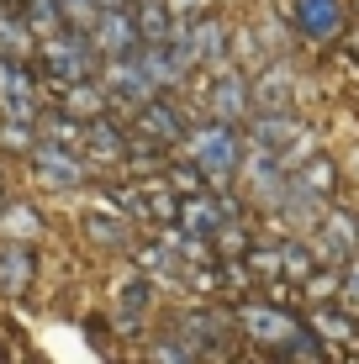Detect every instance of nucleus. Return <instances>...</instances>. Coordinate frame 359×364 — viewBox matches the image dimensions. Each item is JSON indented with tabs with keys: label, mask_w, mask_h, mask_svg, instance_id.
Returning <instances> with one entry per match:
<instances>
[{
	"label": "nucleus",
	"mask_w": 359,
	"mask_h": 364,
	"mask_svg": "<svg viewBox=\"0 0 359 364\" xmlns=\"http://www.w3.org/2000/svg\"><path fill=\"white\" fill-rule=\"evenodd\" d=\"M85 154L101 159V164H117V159H127V137H122L117 122L90 117V122H85Z\"/></svg>",
	"instance_id": "obj_17"
},
{
	"label": "nucleus",
	"mask_w": 359,
	"mask_h": 364,
	"mask_svg": "<svg viewBox=\"0 0 359 364\" xmlns=\"http://www.w3.org/2000/svg\"><path fill=\"white\" fill-rule=\"evenodd\" d=\"M32 143H37L32 122H21V117H0V148H6V154H27Z\"/></svg>",
	"instance_id": "obj_29"
},
{
	"label": "nucleus",
	"mask_w": 359,
	"mask_h": 364,
	"mask_svg": "<svg viewBox=\"0 0 359 364\" xmlns=\"http://www.w3.org/2000/svg\"><path fill=\"white\" fill-rule=\"evenodd\" d=\"M138 132L154 148H175V143H185V132H191V127H185V117H180L175 100H159L154 95V100H143V106H138Z\"/></svg>",
	"instance_id": "obj_10"
},
{
	"label": "nucleus",
	"mask_w": 359,
	"mask_h": 364,
	"mask_svg": "<svg viewBox=\"0 0 359 364\" xmlns=\"http://www.w3.org/2000/svg\"><path fill=\"white\" fill-rule=\"evenodd\" d=\"M32 80L16 69V58H0V95H27Z\"/></svg>",
	"instance_id": "obj_34"
},
{
	"label": "nucleus",
	"mask_w": 359,
	"mask_h": 364,
	"mask_svg": "<svg viewBox=\"0 0 359 364\" xmlns=\"http://www.w3.org/2000/svg\"><path fill=\"white\" fill-rule=\"evenodd\" d=\"M180 37H185V53H191V64L217 69L222 58H227V27H222L217 16H191V27H185Z\"/></svg>",
	"instance_id": "obj_12"
},
{
	"label": "nucleus",
	"mask_w": 359,
	"mask_h": 364,
	"mask_svg": "<svg viewBox=\"0 0 359 364\" xmlns=\"http://www.w3.org/2000/svg\"><path fill=\"white\" fill-rule=\"evenodd\" d=\"M43 132H48V143H58V148H85V127H80V117H69V111H58L53 122L43 117Z\"/></svg>",
	"instance_id": "obj_27"
},
{
	"label": "nucleus",
	"mask_w": 359,
	"mask_h": 364,
	"mask_svg": "<svg viewBox=\"0 0 359 364\" xmlns=\"http://www.w3.org/2000/svg\"><path fill=\"white\" fill-rule=\"evenodd\" d=\"M232 43H238V58H243V64H249V58H259V43H254V32H238Z\"/></svg>",
	"instance_id": "obj_36"
},
{
	"label": "nucleus",
	"mask_w": 359,
	"mask_h": 364,
	"mask_svg": "<svg viewBox=\"0 0 359 364\" xmlns=\"http://www.w3.org/2000/svg\"><path fill=\"white\" fill-rule=\"evenodd\" d=\"M138 259H143V274H148V280H175V269H180V259L169 254L164 243H148Z\"/></svg>",
	"instance_id": "obj_28"
},
{
	"label": "nucleus",
	"mask_w": 359,
	"mask_h": 364,
	"mask_svg": "<svg viewBox=\"0 0 359 364\" xmlns=\"http://www.w3.org/2000/svg\"><path fill=\"white\" fill-rule=\"evenodd\" d=\"M95 43L85 37L80 27H58V32H48L43 37V64H48V74L53 80H64V85H74V80H95Z\"/></svg>",
	"instance_id": "obj_3"
},
{
	"label": "nucleus",
	"mask_w": 359,
	"mask_h": 364,
	"mask_svg": "<svg viewBox=\"0 0 359 364\" xmlns=\"http://www.w3.org/2000/svg\"><path fill=\"white\" fill-rule=\"evenodd\" d=\"M180 333L191 338V348L195 343H222V338H227V317H222V311H191V317L180 322ZM195 354H201V348H195Z\"/></svg>",
	"instance_id": "obj_22"
},
{
	"label": "nucleus",
	"mask_w": 359,
	"mask_h": 364,
	"mask_svg": "<svg viewBox=\"0 0 359 364\" xmlns=\"http://www.w3.org/2000/svg\"><path fill=\"white\" fill-rule=\"evenodd\" d=\"M132 27H138L143 43H164V37L175 32L180 21L169 16V6H164V0H132Z\"/></svg>",
	"instance_id": "obj_19"
},
{
	"label": "nucleus",
	"mask_w": 359,
	"mask_h": 364,
	"mask_svg": "<svg viewBox=\"0 0 359 364\" xmlns=\"http://www.w3.org/2000/svg\"><path fill=\"white\" fill-rule=\"evenodd\" d=\"M301 37H333L343 27V0H296L291 6Z\"/></svg>",
	"instance_id": "obj_16"
},
{
	"label": "nucleus",
	"mask_w": 359,
	"mask_h": 364,
	"mask_svg": "<svg viewBox=\"0 0 359 364\" xmlns=\"http://www.w3.org/2000/svg\"><path fill=\"white\" fill-rule=\"evenodd\" d=\"M32 48V27L27 21H6L0 16V58H21Z\"/></svg>",
	"instance_id": "obj_31"
},
{
	"label": "nucleus",
	"mask_w": 359,
	"mask_h": 364,
	"mask_svg": "<svg viewBox=\"0 0 359 364\" xmlns=\"http://www.w3.org/2000/svg\"><path fill=\"white\" fill-rule=\"evenodd\" d=\"M217 196H222V191H217ZM227 217H238V206H232L227 196L212 200V196L195 191V196H180V217H175V222H180L185 232H195V237H212Z\"/></svg>",
	"instance_id": "obj_11"
},
{
	"label": "nucleus",
	"mask_w": 359,
	"mask_h": 364,
	"mask_svg": "<svg viewBox=\"0 0 359 364\" xmlns=\"http://www.w3.org/2000/svg\"><path fill=\"white\" fill-rule=\"evenodd\" d=\"M169 185H175L180 196H195V191L206 185V174L195 169V164H175V169H169Z\"/></svg>",
	"instance_id": "obj_35"
},
{
	"label": "nucleus",
	"mask_w": 359,
	"mask_h": 364,
	"mask_svg": "<svg viewBox=\"0 0 359 364\" xmlns=\"http://www.w3.org/2000/svg\"><path fill=\"white\" fill-rule=\"evenodd\" d=\"M249 100H254L259 117H264V111H296V74H291V64H269L249 85Z\"/></svg>",
	"instance_id": "obj_14"
},
{
	"label": "nucleus",
	"mask_w": 359,
	"mask_h": 364,
	"mask_svg": "<svg viewBox=\"0 0 359 364\" xmlns=\"http://www.w3.org/2000/svg\"><path fill=\"white\" fill-rule=\"evenodd\" d=\"M206 106H212V117L217 122H243L254 111V100H249V80H243L238 69H222L217 80H212V90H206Z\"/></svg>",
	"instance_id": "obj_13"
},
{
	"label": "nucleus",
	"mask_w": 359,
	"mask_h": 364,
	"mask_svg": "<svg viewBox=\"0 0 359 364\" xmlns=\"http://www.w3.org/2000/svg\"><path fill=\"white\" fill-rule=\"evenodd\" d=\"M27 27H32V37H48V32H58L64 27V11H58V0H27Z\"/></svg>",
	"instance_id": "obj_30"
},
{
	"label": "nucleus",
	"mask_w": 359,
	"mask_h": 364,
	"mask_svg": "<svg viewBox=\"0 0 359 364\" xmlns=\"http://www.w3.org/2000/svg\"><path fill=\"white\" fill-rule=\"evenodd\" d=\"M117 206L127 211L132 222H159V228H169V222L180 217V191L169 180H148V185H117Z\"/></svg>",
	"instance_id": "obj_4"
},
{
	"label": "nucleus",
	"mask_w": 359,
	"mask_h": 364,
	"mask_svg": "<svg viewBox=\"0 0 359 364\" xmlns=\"http://www.w3.org/2000/svg\"><path fill=\"white\" fill-rule=\"evenodd\" d=\"M238 328L254 338V343H264V348H286L296 333H301V322L286 317L280 306H264V301H243L238 306Z\"/></svg>",
	"instance_id": "obj_6"
},
{
	"label": "nucleus",
	"mask_w": 359,
	"mask_h": 364,
	"mask_svg": "<svg viewBox=\"0 0 359 364\" xmlns=\"http://www.w3.org/2000/svg\"><path fill=\"white\" fill-rule=\"evenodd\" d=\"M312 328L328 338V343H359V328H354V317H349V306H333V301H317V311H312Z\"/></svg>",
	"instance_id": "obj_20"
},
{
	"label": "nucleus",
	"mask_w": 359,
	"mask_h": 364,
	"mask_svg": "<svg viewBox=\"0 0 359 364\" xmlns=\"http://www.w3.org/2000/svg\"><path fill=\"white\" fill-rule=\"evenodd\" d=\"M164 6H169V16H175V21H185V16H195L201 0H164Z\"/></svg>",
	"instance_id": "obj_37"
},
{
	"label": "nucleus",
	"mask_w": 359,
	"mask_h": 364,
	"mask_svg": "<svg viewBox=\"0 0 359 364\" xmlns=\"http://www.w3.org/2000/svg\"><path fill=\"white\" fill-rule=\"evenodd\" d=\"M85 237H95V243H122V237H127V217H117V211H85Z\"/></svg>",
	"instance_id": "obj_24"
},
{
	"label": "nucleus",
	"mask_w": 359,
	"mask_h": 364,
	"mask_svg": "<svg viewBox=\"0 0 359 364\" xmlns=\"http://www.w3.org/2000/svg\"><path fill=\"white\" fill-rule=\"evenodd\" d=\"M291 185H301L306 196L328 200V196H333V185H338V169H333V159H323V154H306L301 164L291 169Z\"/></svg>",
	"instance_id": "obj_18"
},
{
	"label": "nucleus",
	"mask_w": 359,
	"mask_h": 364,
	"mask_svg": "<svg viewBox=\"0 0 359 364\" xmlns=\"http://www.w3.org/2000/svg\"><path fill=\"white\" fill-rule=\"evenodd\" d=\"M185 148H191V164L206 174V185L227 191L238 180V159H243V137L232 132V122H206V127L185 132Z\"/></svg>",
	"instance_id": "obj_1"
},
{
	"label": "nucleus",
	"mask_w": 359,
	"mask_h": 364,
	"mask_svg": "<svg viewBox=\"0 0 359 364\" xmlns=\"http://www.w3.org/2000/svg\"><path fill=\"white\" fill-rule=\"evenodd\" d=\"M90 43H95V53L101 58H127V53H138V27H132V11L127 6H111L95 16V27H90Z\"/></svg>",
	"instance_id": "obj_8"
},
{
	"label": "nucleus",
	"mask_w": 359,
	"mask_h": 364,
	"mask_svg": "<svg viewBox=\"0 0 359 364\" xmlns=\"http://www.w3.org/2000/svg\"><path fill=\"white\" fill-rule=\"evenodd\" d=\"M338 301H343L349 311H359V254L338 269Z\"/></svg>",
	"instance_id": "obj_33"
},
{
	"label": "nucleus",
	"mask_w": 359,
	"mask_h": 364,
	"mask_svg": "<svg viewBox=\"0 0 359 364\" xmlns=\"http://www.w3.org/2000/svg\"><path fill=\"white\" fill-rule=\"evenodd\" d=\"M312 269H317V254H312L306 243H286V248H280V280L301 285Z\"/></svg>",
	"instance_id": "obj_23"
},
{
	"label": "nucleus",
	"mask_w": 359,
	"mask_h": 364,
	"mask_svg": "<svg viewBox=\"0 0 359 364\" xmlns=\"http://www.w3.org/2000/svg\"><path fill=\"white\" fill-rule=\"evenodd\" d=\"M27 159H32V180L48 185V191H74V185H85V174H90L74 148H58V143H48V137H37L27 148Z\"/></svg>",
	"instance_id": "obj_5"
},
{
	"label": "nucleus",
	"mask_w": 359,
	"mask_h": 364,
	"mask_svg": "<svg viewBox=\"0 0 359 364\" xmlns=\"http://www.w3.org/2000/svg\"><path fill=\"white\" fill-rule=\"evenodd\" d=\"M58 11H64L69 27L90 32V27H95V16H101V0H58Z\"/></svg>",
	"instance_id": "obj_32"
},
{
	"label": "nucleus",
	"mask_w": 359,
	"mask_h": 364,
	"mask_svg": "<svg viewBox=\"0 0 359 364\" xmlns=\"http://www.w3.org/2000/svg\"><path fill=\"white\" fill-rule=\"evenodd\" d=\"M148 291H154V285H148V274H132L127 285H122V296H117V311L127 322H138L143 311H148Z\"/></svg>",
	"instance_id": "obj_26"
},
{
	"label": "nucleus",
	"mask_w": 359,
	"mask_h": 364,
	"mask_svg": "<svg viewBox=\"0 0 359 364\" xmlns=\"http://www.w3.org/2000/svg\"><path fill=\"white\" fill-rule=\"evenodd\" d=\"M101 90H106V100H122V106H132V111H138L143 100H154V85H148V74H143V64L132 53L127 58H106Z\"/></svg>",
	"instance_id": "obj_7"
},
{
	"label": "nucleus",
	"mask_w": 359,
	"mask_h": 364,
	"mask_svg": "<svg viewBox=\"0 0 359 364\" xmlns=\"http://www.w3.org/2000/svg\"><path fill=\"white\" fill-rule=\"evenodd\" d=\"M254 148H264V154L291 174L306 154H312V127L296 122L291 111H264V117L254 122Z\"/></svg>",
	"instance_id": "obj_2"
},
{
	"label": "nucleus",
	"mask_w": 359,
	"mask_h": 364,
	"mask_svg": "<svg viewBox=\"0 0 359 364\" xmlns=\"http://www.w3.org/2000/svg\"><path fill=\"white\" fill-rule=\"evenodd\" d=\"M27 280H32V259L21 254V248H6V254H0V285L16 296V291H27Z\"/></svg>",
	"instance_id": "obj_25"
},
{
	"label": "nucleus",
	"mask_w": 359,
	"mask_h": 364,
	"mask_svg": "<svg viewBox=\"0 0 359 364\" xmlns=\"http://www.w3.org/2000/svg\"><path fill=\"white\" fill-rule=\"evenodd\" d=\"M101 106H106L101 80H74V85H69V95H64V111H69V117H80V122L101 117Z\"/></svg>",
	"instance_id": "obj_21"
},
{
	"label": "nucleus",
	"mask_w": 359,
	"mask_h": 364,
	"mask_svg": "<svg viewBox=\"0 0 359 364\" xmlns=\"http://www.w3.org/2000/svg\"><path fill=\"white\" fill-rule=\"evenodd\" d=\"M238 174H243V180H249V191H254L259 200H264V206H275V200L286 196V180H291V174L280 169L275 159L264 154V148H254V154H243V159H238Z\"/></svg>",
	"instance_id": "obj_15"
},
{
	"label": "nucleus",
	"mask_w": 359,
	"mask_h": 364,
	"mask_svg": "<svg viewBox=\"0 0 359 364\" xmlns=\"http://www.w3.org/2000/svg\"><path fill=\"white\" fill-rule=\"evenodd\" d=\"M323 264H349V259L359 254V217H349V211H328L323 228H317V248H312Z\"/></svg>",
	"instance_id": "obj_9"
}]
</instances>
